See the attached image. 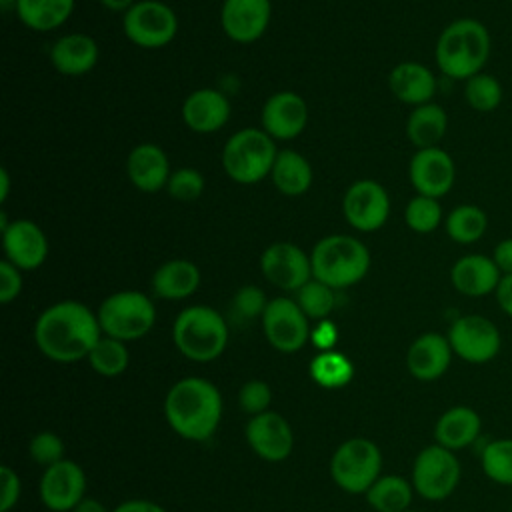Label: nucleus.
<instances>
[{"label":"nucleus","instance_id":"f257e3e1","mask_svg":"<svg viewBox=\"0 0 512 512\" xmlns=\"http://www.w3.org/2000/svg\"><path fill=\"white\" fill-rule=\"evenodd\" d=\"M102 338L98 316L76 300H64L48 306L34 324L38 350L54 362H78L88 358Z\"/></svg>","mask_w":512,"mask_h":512},{"label":"nucleus","instance_id":"f03ea898","mask_svg":"<svg viewBox=\"0 0 512 512\" xmlns=\"http://www.w3.org/2000/svg\"><path fill=\"white\" fill-rule=\"evenodd\" d=\"M164 416L184 440H208L222 418L220 390L206 378L186 376L172 384L164 398Z\"/></svg>","mask_w":512,"mask_h":512},{"label":"nucleus","instance_id":"7ed1b4c3","mask_svg":"<svg viewBox=\"0 0 512 512\" xmlns=\"http://www.w3.org/2000/svg\"><path fill=\"white\" fill-rule=\"evenodd\" d=\"M490 32L476 18L450 22L436 42V64L452 80H468L484 70L490 58Z\"/></svg>","mask_w":512,"mask_h":512},{"label":"nucleus","instance_id":"20e7f679","mask_svg":"<svg viewBox=\"0 0 512 512\" xmlns=\"http://www.w3.org/2000/svg\"><path fill=\"white\" fill-rule=\"evenodd\" d=\"M312 276L330 288H348L360 282L370 268L368 248L344 234L322 238L310 256Z\"/></svg>","mask_w":512,"mask_h":512},{"label":"nucleus","instance_id":"39448f33","mask_svg":"<svg viewBox=\"0 0 512 512\" xmlns=\"http://www.w3.org/2000/svg\"><path fill=\"white\" fill-rule=\"evenodd\" d=\"M172 340L188 360L210 362L226 350L228 326L214 308L188 306L174 320Z\"/></svg>","mask_w":512,"mask_h":512},{"label":"nucleus","instance_id":"423d86ee","mask_svg":"<svg viewBox=\"0 0 512 512\" xmlns=\"http://www.w3.org/2000/svg\"><path fill=\"white\" fill-rule=\"evenodd\" d=\"M276 156L272 136L256 128H244L228 138L222 152V166L232 180L254 184L272 172Z\"/></svg>","mask_w":512,"mask_h":512},{"label":"nucleus","instance_id":"0eeeda50","mask_svg":"<svg viewBox=\"0 0 512 512\" xmlns=\"http://www.w3.org/2000/svg\"><path fill=\"white\" fill-rule=\"evenodd\" d=\"M96 316L104 336L130 342L150 332L156 320V308L142 292L122 290L110 294L100 304Z\"/></svg>","mask_w":512,"mask_h":512},{"label":"nucleus","instance_id":"6e6552de","mask_svg":"<svg viewBox=\"0 0 512 512\" xmlns=\"http://www.w3.org/2000/svg\"><path fill=\"white\" fill-rule=\"evenodd\" d=\"M382 452L368 438H350L342 442L330 458V476L336 486L350 494L366 490L382 476Z\"/></svg>","mask_w":512,"mask_h":512},{"label":"nucleus","instance_id":"1a4fd4ad","mask_svg":"<svg viewBox=\"0 0 512 512\" xmlns=\"http://www.w3.org/2000/svg\"><path fill=\"white\" fill-rule=\"evenodd\" d=\"M462 478V466L456 452L430 444L424 446L412 464L410 482L414 492L428 502H442L454 494Z\"/></svg>","mask_w":512,"mask_h":512},{"label":"nucleus","instance_id":"9d476101","mask_svg":"<svg viewBox=\"0 0 512 512\" xmlns=\"http://www.w3.org/2000/svg\"><path fill=\"white\" fill-rule=\"evenodd\" d=\"M446 336L454 356L468 364H488L502 350L500 328L482 314L458 316Z\"/></svg>","mask_w":512,"mask_h":512},{"label":"nucleus","instance_id":"9b49d317","mask_svg":"<svg viewBox=\"0 0 512 512\" xmlns=\"http://www.w3.org/2000/svg\"><path fill=\"white\" fill-rule=\"evenodd\" d=\"M178 30L176 14L158 0L132 4L124 14V34L142 48H162L174 40Z\"/></svg>","mask_w":512,"mask_h":512},{"label":"nucleus","instance_id":"f8f14e48","mask_svg":"<svg viewBox=\"0 0 512 512\" xmlns=\"http://www.w3.org/2000/svg\"><path fill=\"white\" fill-rule=\"evenodd\" d=\"M262 330L272 348L284 354L298 352L310 338L308 316L290 298H272L262 314Z\"/></svg>","mask_w":512,"mask_h":512},{"label":"nucleus","instance_id":"ddd939ff","mask_svg":"<svg viewBox=\"0 0 512 512\" xmlns=\"http://www.w3.org/2000/svg\"><path fill=\"white\" fill-rule=\"evenodd\" d=\"M40 500L52 512H72L86 492V474L74 460H60L44 468L40 478Z\"/></svg>","mask_w":512,"mask_h":512},{"label":"nucleus","instance_id":"4468645a","mask_svg":"<svg viewBox=\"0 0 512 512\" xmlns=\"http://www.w3.org/2000/svg\"><path fill=\"white\" fill-rule=\"evenodd\" d=\"M342 210L352 228L372 232L388 220L390 198L378 182L358 180L346 190Z\"/></svg>","mask_w":512,"mask_h":512},{"label":"nucleus","instance_id":"2eb2a0df","mask_svg":"<svg viewBox=\"0 0 512 512\" xmlns=\"http://www.w3.org/2000/svg\"><path fill=\"white\" fill-rule=\"evenodd\" d=\"M262 274L282 290H300L312 276V262L302 248L290 242L268 246L260 258Z\"/></svg>","mask_w":512,"mask_h":512},{"label":"nucleus","instance_id":"dca6fc26","mask_svg":"<svg viewBox=\"0 0 512 512\" xmlns=\"http://www.w3.org/2000/svg\"><path fill=\"white\" fill-rule=\"evenodd\" d=\"M246 442L254 454L268 462H282L290 456L294 446V434L288 420L274 412H262L252 416L246 424Z\"/></svg>","mask_w":512,"mask_h":512},{"label":"nucleus","instance_id":"f3484780","mask_svg":"<svg viewBox=\"0 0 512 512\" xmlns=\"http://www.w3.org/2000/svg\"><path fill=\"white\" fill-rule=\"evenodd\" d=\"M410 182L422 196L440 198L450 192L456 180V166L442 148H422L410 160Z\"/></svg>","mask_w":512,"mask_h":512},{"label":"nucleus","instance_id":"a211bd4d","mask_svg":"<svg viewBox=\"0 0 512 512\" xmlns=\"http://www.w3.org/2000/svg\"><path fill=\"white\" fill-rule=\"evenodd\" d=\"M452 358L454 352L448 336L440 332H424L408 346L406 368L416 380L432 382L448 372Z\"/></svg>","mask_w":512,"mask_h":512},{"label":"nucleus","instance_id":"6ab92c4d","mask_svg":"<svg viewBox=\"0 0 512 512\" xmlns=\"http://www.w3.org/2000/svg\"><path fill=\"white\" fill-rule=\"evenodd\" d=\"M220 22L228 38L240 44L254 42L270 22V0H224Z\"/></svg>","mask_w":512,"mask_h":512},{"label":"nucleus","instance_id":"aec40b11","mask_svg":"<svg viewBox=\"0 0 512 512\" xmlns=\"http://www.w3.org/2000/svg\"><path fill=\"white\" fill-rule=\"evenodd\" d=\"M2 244L8 262L20 270L38 268L48 256V240L40 226L30 220H14L2 232Z\"/></svg>","mask_w":512,"mask_h":512},{"label":"nucleus","instance_id":"412c9836","mask_svg":"<svg viewBox=\"0 0 512 512\" xmlns=\"http://www.w3.org/2000/svg\"><path fill=\"white\" fill-rule=\"evenodd\" d=\"M502 272L494 264L492 256L466 254L458 258L450 268V282L456 292L468 298H482L496 292Z\"/></svg>","mask_w":512,"mask_h":512},{"label":"nucleus","instance_id":"4be33fe9","mask_svg":"<svg viewBox=\"0 0 512 512\" xmlns=\"http://www.w3.org/2000/svg\"><path fill=\"white\" fill-rule=\"evenodd\" d=\"M308 122L306 102L294 92H278L270 96L262 108L264 132L278 140L296 138Z\"/></svg>","mask_w":512,"mask_h":512},{"label":"nucleus","instance_id":"5701e85b","mask_svg":"<svg viewBox=\"0 0 512 512\" xmlns=\"http://www.w3.org/2000/svg\"><path fill=\"white\" fill-rule=\"evenodd\" d=\"M482 434V416L466 404H456L444 410L434 424L436 444L460 452L476 444Z\"/></svg>","mask_w":512,"mask_h":512},{"label":"nucleus","instance_id":"b1692460","mask_svg":"<svg viewBox=\"0 0 512 512\" xmlns=\"http://www.w3.org/2000/svg\"><path fill=\"white\" fill-rule=\"evenodd\" d=\"M228 116V98L212 88L194 90L182 106V118L194 132H214L226 124Z\"/></svg>","mask_w":512,"mask_h":512},{"label":"nucleus","instance_id":"393cba45","mask_svg":"<svg viewBox=\"0 0 512 512\" xmlns=\"http://www.w3.org/2000/svg\"><path fill=\"white\" fill-rule=\"evenodd\" d=\"M130 182L142 192H156L168 184L170 166L162 148L156 144L136 146L126 160Z\"/></svg>","mask_w":512,"mask_h":512},{"label":"nucleus","instance_id":"a878e982","mask_svg":"<svg viewBox=\"0 0 512 512\" xmlns=\"http://www.w3.org/2000/svg\"><path fill=\"white\" fill-rule=\"evenodd\" d=\"M392 94L406 104H428L436 92V78L424 64L402 62L392 68L388 78Z\"/></svg>","mask_w":512,"mask_h":512},{"label":"nucleus","instance_id":"bb28decb","mask_svg":"<svg viewBox=\"0 0 512 512\" xmlns=\"http://www.w3.org/2000/svg\"><path fill=\"white\" fill-rule=\"evenodd\" d=\"M50 58L60 74L82 76L94 68L98 60V46L86 34H68L54 42Z\"/></svg>","mask_w":512,"mask_h":512},{"label":"nucleus","instance_id":"cd10ccee","mask_svg":"<svg viewBox=\"0 0 512 512\" xmlns=\"http://www.w3.org/2000/svg\"><path fill=\"white\" fill-rule=\"evenodd\" d=\"M200 270L190 260H168L152 276V290L164 300H182L196 292Z\"/></svg>","mask_w":512,"mask_h":512},{"label":"nucleus","instance_id":"c85d7f7f","mask_svg":"<svg viewBox=\"0 0 512 512\" xmlns=\"http://www.w3.org/2000/svg\"><path fill=\"white\" fill-rule=\"evenodd\" d=\"M448 128V114L438 104H422L414 106L412 114L408 116L406 134L408 140L418 148H434L444 138Z\"/></svg>","mask_w":512,"mask_h":512},{"label":"nucleus","instance_id":"c756f323","mask_svg":"<svg viewBox=\"0 0 512 512\" xmlns=\"http://www.w3.org/2000/svg\"><path fill=\"white\" fill-rule=\"evenodd\" d=\"M412 496V482L398 474H384L366 490V502L376 512H404L410 508Z\"/></svg>","mask_w":512,"mask_h":512},{"label":"nucleus","instance_id":"7c9ffc66","mask_svg":"<svg viewBox=\"0 0 512 512\" xmlns=\"http://www.w3.org/2000/svg\"><path fill=\"white\" fill-rule=\"evenodd\" d=\"M270 174L274 186L288 196L304 194L312 184V168L308 160L294 150L278 152Z\"/></svg>","mask_w":512,"mask_h":512},{"label":"nucleus","instance_id":"2f4dec72","mask_svg":"<svg viewBox=\"0 0 512 512\" xmlns=\"http://www.w3.org/2000/svg\"><path fill=\"white\" fill-rule=\"evenodd\" d=\"M74 0H16L20 20L38 32L58 28L72 14Z\"/></svg>","mask_w":512,"mask_h":512},{"label":"nucleus","instance_id":"473e14b6","mask_svg":"<svg viewBox=\"0 0 512 512\" xmlns=\"http://www.w3.org/2000/svg\"><path fill=\"white\" fill-rule=\"evenodd\" d=\"M446 234L458 244H474L488 230V214L476 204H460L446 216Z\"/></svg>","mask_w":512,"mask_h":512},{"label":"nucleus","instance_id":"72a5a7b5","mask_svg":"<svg viewBox=\"0 0 512 512\" xmlns=\"http://www.w3.org/2000/svg\"><path fill=\"white\" fill-rule=\"evenodd\" d=\"M482 474L498 484L512 488V436L488 440L478 454Z\"/></svg>","mask_w":512,"mask_h":512},{"label":"nucleus","instance_id":"f704fd0d","mask_svg":"<svg viewBox=\"0 0 512 512\" xmlns=\"http://www.w3.org/2000/svg\"><path fill=\"white\" fill-rule=\"evenodd\" d=\"M310 376L322 388H342L354 376V364L336 350H322L310 362Z\"/></svg>","mask_w":512,"mask_h":512},{"label":"nucleus","instance_id":"c9c22d12","mask_svg":"<svg viewBox=\"0 0 512 512\" xmlns=\"http://www.w3.org/2000/svg\"><path fill=\"white\" fill-rule=\"evenodd\" d=\"M88 362L92 370L100 376H118L122 374L130 364V354L126 348V342L116 340L112 336H102L92 352L88 354Z\"/></svg>","mask_w":512,"mask_h":512},{"label":"nucleus","instance_id":"e433bc0d","mask_svg":"<svg viewBox=\"0 0 512 512\" xmlns=\"http://www.w3.org/2000/svg\"><path fill=\"white\" fill-rule=\"evenodd\" d=\"M466 104L476 112H492L502 104L504 88L500 80L488 72H478L464 84Z\"/></svg>","mask_w":512,"mask_h":512},{"label":"nucleus","instance_id":"4c0bfd02","mask_svg":"<svg viewBox=\"0 0 512 512\" xmlns=\"http://www.w3.org/2000/svg\"><path fill=\"white\" fill-rule=\"evenodd\" d=\"M404 220L410 230L418 234H428L436 230L438 224L442 222V206L438 198L418 194L408 202L404 210Z\"/></svg>","mask_w":512,"mask_h":512},{"label":"nucleus","instance_id":"58836bf2","mask_svg":"<svg viewBox=\"0 0 512 512\" xmlns=\"http://www.w3.org/2000/svg\"><path fill=\"white\" fill-rule=\"evenodd\" d=\"M296 304L308 318L322 320L334 308V288L320 280H308L300 290H296Z\"/></svg>","mask_w":512,"mask_h":512},{"label":"nucleus","instance_id":"ea45409f","mask_svg":"<svg viewBox=\"0 0 512 512\" xmlns=\"http://www.w3.org/2000/svg\"><path fill=\"white\" fill-rule=\"evenodd\" d=\"M270 402H272V388L264 380H258V378L248 380L238 390V406L250 418L258 416L262 412H268Z\"/></svg>","mask_w":512,"mask_h":512},{"label":"nucleus","instance_id":"a19ab883","mask_svg":"<svg viewBox=\"0 0 512 512\" xmlns=\"http://www.w3.org/2000/svg\"><path fill=\"white\" fill-rule=\"evenodd\" d=\"M28 454L36 464L48 468V466L64 460V442L58 434L44 430V432H38L30 440Z\"/></svg>","mask_w":512,"mask_h":512},{"label":"nucleus","instance_id":"79ce46f5","mask_svg":"<svg viewBox=\"0 0 512 512\" xmlns=\"http://www.w3.org/2000/svg\"><path fill=\"white\" fill-rule=\"evenodd\" d=\"M168 192L172 198L180 202L196 200L204 190V178L194 168H180L168 178Z\"/></svg>","mask_w":512,"mask_h":512},{"label":"nucleus","instance_id":"37998d69","mask_svg":"<svg viewBox=\"0 0 512 512\" xmlns=\"http://www.w3.org/2000/svg\"><path fill=\"white\" fill-rule=\"evenodd\" d=\"M270 300H266L264 292L256 286H242L234 296V310L242 318H256L262 316Z\"/></svg>","mask_w":512,"mask_h":512},{"label":"nucleus","instance_id":"c03bdc74","mask_svg":"<svg viewBox=\"0 0 512 512\" xmlns=\"http://www.w3.org/2000/svg\"><path fill=\"white\" fill-rule=\"evenodd\" d=\"M22 492L20 476L8 464L0 466V512H10Z\"/></svg>","mask_w":512,"mask_h":512},{"label":"nucleus","instance_id":"a18cd8bd","mask_svg":"<svg viewBox=\"0 0 512 512\" xmlns=\"http://www.w3.org/2000/svg\"><path fill=\"white\" fill-rule=\"evenodd\" d=\"M22 290V278L20 268H16L12 262L2 260L0 262V302L8 304L12 302Z\"/></svg>","mask_w":512,"mask_h":512},{"label":"nucleus","instance_id":"49530a36","mask_svg":"<svg viewBox=\"0 0 512 512\" xmlns=\"http://www.w3.org/2000/svg\"><path fill=\"white\" fill-rule=\"evenodd\" d=\"M492 260L498 270L504 274H512V238L500 240L492 250Z\"/></svg>","mask_w":512,"mask_h":512},{"label":"nucleus","instance_id":"de8ad7c7","mask_svg":"<svg viewBox=\"0 0 512 512\" xmlns=\"http://www.w3.org/2000/svg\"><path fill=\"white\" fill-rule=\"evenodd\" d=\"M336 338H338V330L328 320L320 322V326L312 332V340L320 348V352L322 350H332V346L336 344Z\"/></svg>","mask_w":512,"mask_h":512},{"label":"nucleus","instance_id":"09e8293b","mask_svg":"<svg viewBox=\"0 0 512 512\" xmlns=\"http://www.w3.org/2000/svg\"><path fill=\"white\" fill-rule=\"evenodd\" d=\"M494 296H496L498 308H500L508 318H512V274H504V276L500 278V284H498Z\"/></svg>","mask_w":512,"mask_h":512},{"label":"nucleus","instance_id":"8fccbe9b","mask_svg":"<svg viewBox=\"0 0 512 512\" xmlns=\"http://www.w3.org/2000/svg\"><path fill=\"white\" fill-rule=\"evenodd\" d=\"M112 512H166V510L156 502L134 498V500H126V502L118 504Z\"/></svg>","mask_w":512,"mask_h":512},{"label":"nucleus","instance_id":"3c124183","mask_svg":"<svg viewBox=\"0 0 512 512\" xmlns=\"http://www.w3.org/2000/svg\"><path fill=\"white\" fill-rule=\"evenodd\" d=\"M72 512H108L104 508V504H100L98 500H92V498H84Z\"/></svg>","mask_w":512,"mask_h":512},{"label":"nucleus","instance_id":"603ef678","mask_svg":"<svg viewBox=\"0 0 512 512\" xmlns=\"http://www.w3.org/2000/svg\"><path fill=\"white\" fill-rule=\"evenodd\" d=\"M108 10H116V12H120V10H128L130 6H132V2L134 0H100Z\"/></svg>","mask_w":512,"mask_h":512},{"label":"nucleus","instance_id":"864d4df0","mask_svg":"<svg viewBox=\"0 0 512 512\" xmlns=\"http://www.w3.org/2000/svg\"><path fill=\"white\" fill-rule=\"evenodd\" d=\"M0 178H2V190H0V198H2V202L6 200V196H8V186H10V180H8V172L2 168L0 170Z\"/></svg>","mask_w":512,"mask_h":512},{"label":"nucleus","instance_id":"5fc2aeb1","mask_svg":"<svg viewBox=\"0 0 512 512\" xmlns=\"http://www.w3.org/2000/svg\"><path fill=\"white\" fill-rule=\"evenodd\" d=\"M404 512H416V510H410V508H408V510H404Z\"/></svg>","mask_w":512,"mask_h":512},{"label":"nucleus","instance_id":"6e6d98bb","mask_svg":"<svg viewBox=\"0 0 512 512\" xmlns=\"http://www.w3.org/2000/svg\"><path fill=\"white\" fill-rule=\"evenodd\" d=\"M510 512H512V500H510Z\"/></svg>","mask_w":512,"mask_h":512}]
</instances>
